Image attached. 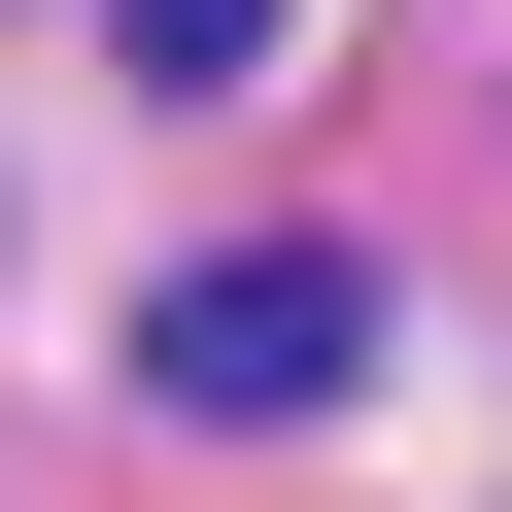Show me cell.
I'll return each instance as SVG.
<instances>
[{
    "label": "cell",
    "mask_w": 512,
    "mask_h": 512,
    "mask_svg": "<svg viewBox=\"0 0 512 512\" xmlns=\"http://www.w3.org/2000/svg\"><path fill=\"white\" fill-rule=\"evenodd\" d=\"M137 376H171V410H239V444H308V410L376 376V274H342V239H205V274L137 308Z\"/></svg>",
    "instance_id": "cell-1"
},
{
    "label": "cell",
    "mask_w": 512,
    "mask_h": 512,
    "mask_svg": "<svg viewBox=\"0 0 512 512\" xmlns=\"http://www.w3.org/2000/svg\"><path fill=\"white\" fill-rule=\"evenodd\" d=\"M274 35H308V0H137V69H171V103H239Z\"/></svg>",
    "instance_id": "cell-2"
}]
</instances>
